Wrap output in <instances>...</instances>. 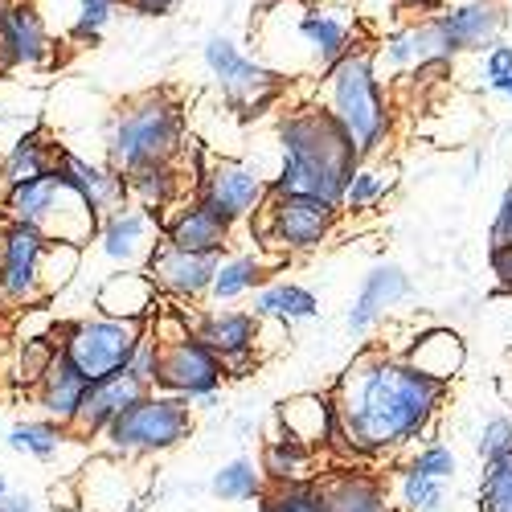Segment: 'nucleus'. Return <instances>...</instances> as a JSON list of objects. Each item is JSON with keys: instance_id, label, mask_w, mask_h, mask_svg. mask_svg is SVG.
<instances>
[{"instance_id": "obj_1", "label": "nucleus", "mask_w": 512, "mask_h": 512, "mask_svg": "<svg viewBox=\"0 0 512 512\" xmlns=\"http://www.w3.org/2000/svg\"><path fill=\"white\" fill-rule=\"evenodd\" d=\"M451 386L418 373L386 345L361 349L328 390L349 463H377L435 439Z\"/></svg>"}, {"instance_id": "obj_2", "label": "nucleus", "mask_w": 512, "mask_h": 512, "mask_svg": "<svg viewBox=\"0 0 512 512\" xmlns=\"http://www.w3.org/2000/svg\"><path fill=\"white\" fill-rule=\"evenodd\" d=\"M250 41L259 46L254 58L283 78H320L349 50H357L365 33L357 13L349 9H324L312 0H275L259 13V21H250Z\"/></svg>"}, {"instance_id": "obj_3", "label": "nucleus", "mask_w": 512, "mask_h": 512, "mask_svg": "<svg viewBox=\"0 0 512 512\" xmlns=\"http://www.w3.org/2000/svg\"><path fill=\"white\" fill-rule=\"evenodd\" d=\"M275 140L283 160H279V173L267 177V193H304L340 209L345 181L353 177L361 156L345 127L328 115V107L304 103L283 111L275 123Z\"/></svg>"}, {"instance_id": "obj_4", "label": "nucleus", "mask_w": 512, "mask_h": 512, "mask_svg": "<svg viewBox=\"0 0 512 512\" xmlns=\"http://www.w3.org/2000/svg\"><path fill=\"white\" fill-rule=\"evenodd\" d=\"M320 107L345 127L361 160L386 156V144L394 136V103L381 82V70L373 62V46L361 41L336 66H328L320 78Z\"/></svg>"}, {"instance_id": "obj_5", "label": "nucleus", "mask_w": 512, "mask_h": 512, "mask_svg": "<svg viewBox=\"0 0 512 512\" xmlns=\"http://www.w3.org/2000/svg\"><path fill=\"white\" fill-rule=\"evenodd\" d=\"M185 144V107L173 91H140L123 99L111 119L103 152L115 173H136L148 164H168L181 156Z\"/></svg>"}, {"instance_id": "obj_6", "label": "nucleus", "mask_w": 512, "mask_h": 512, "mask_svg": "<svg viewBox=\"0 0 512 512\" xmlns=\"http://www.w3.org/2000/svg\"><path fill=\"white\" fill-rule=\"evenodd\" d=\"M0 209H5V222H25L50 242H70L82 250L95 242V230H99V213L91 209V201L74 185H66L58 173H46L25 185H9Z\"/></svg>"}, {"instance_id": "obj_7", "label": "nucleus", "mask_w": 512, "mask_h": 512, "mask_svg": "<svg viewBox=\"0 0 512 512\" xmlns=\"http://www.w3.org/2000/svg\"><path fill=\"white\" fill-rule=\"evenodd\" d=\"M193 426H197V418H193V402L189 398L148 390V394H140L132 406H127L99 439H103V447L111 455L156 459V455L177 451L193 435Z\"/></svg>"}, {"instance_id": "obj_8", "label": "nucleus", "mask_w": 512, "mask_h": 512, "mask_svg": "<svg viewBox=\"0 0 512 512\" xmlns=\"http://www.w3.org/2000/svg\"><path fill=\"white\" fill-rule=\"evenodd\" d=\"M201 58H205L209 78L218 82L226 111H234L238 119H259V115H267V111L283 99L287 82H291V78H283L279 70H271L267 62H259L254 54H246L242 46H234V41L222 37V33H209V37H205Z\"/></svg>"}, {"instance_id": "obj_9", "label": "nucleus", "mask_w": 512, "mask_h": 512, "mask_svg": "<svg viewBox=\"0 0 512 512\" xmlns=\"http://www.w3.org/2000/svg\"><path fill=\"white\" fill-rule=\"evenodd\" d=\"M340 226V209L304 197V193H267V201L250 213V230L259 238V250L279 254H308L320 250Z\"/></svg>"}, {"instance_id": "obj_10", "label": "nucleus", "mask_w": 512, "mask_h": 512, "mask_svg": "<svg viewBox=\"0 0 512 512\" xmlns=\"http://www.w3.org/2000/svg\"><path fill=\"white\" fill-rule=\"evenodd\" d=\"M50 336L82 377L99 381V377H111V373L127 369V361H132L140 336H144V324L91 312V316H78V320H66L58 328H50Z\"/></svg>"}, {"instance_id": "obj_11", "label": "nucleus", "mask_w": 512, "mask_h": 512, "mask_svg": "<svg viewBox=\"0 0 512 512\" xmlns=\"http://www.w3.org/2000/svg\"><path fill=\"white\" fill-rule=\"evenodd\" d=\"M144 459H123L111 451L91 455L70 476L78 492V508L87 512H144L148 508V476H140Z\"/></svg>"}, {"instance_id": "obj_12", "label": "nucleus", "mask_w": 512, "mask_h": 512, "mask_svg": "<svg viewBox=\"0 0 512 512\" xmlns=\"http://www.w3.org/2000/svg\"><path fill=\"white\" fill-rule=\"evenodd\" d=\"M189 332L222 361L226 377H250L259 365L263 345V320L242 308H213L201 316H189Z\"/></svg>"}, {"instance_id": "obj_13", "label": "nucleus", "mask_w": 512, "mask_h": 512, "mask_svg": "<svg viewBox=\"0 0 512 512\" xmlns=\"http://www.w3.org/2000/svg\"><path fill=\"white\" fill-rule=\"evenodd\" d=\"M46 246H50V238L25 222L0 226V304H9V308L46 304V291H41V259H46Z\"/></svg>"}, {"instance_id": "obj_14", "label": "nucleus", "mask_w": 512, "mask_h": 512, "mask_svg": "<svg viewBox=\"0 0 512 512\" xmlns=\"http://www.w3.org/2000/svg\"><path fill=\"white\" fill-rule=\"evenodd\" d=\"M193 197H201L205 205H213L222 218H230L238 226V222H250V213L267 201V177H263V168L250 160L209 156L201 177L193 181Z\"/></svg>"}, {"instance_id": "obj_15", "label": "nucleus", "mask_w": 512, "mask_h": 512, "mask_svg": "<svg viewBox=\"0 0 512 512\" xmlns=\"http://www.w3.org/2000/svg\"><path fill=\"white\" fill-rule=\"evenodd\" d=\"M58 41L33 0H5L0 9V74L54 66Z\"/></svg>"}, {"instance_id": "obj_16", "label": "nucleus", "mask_w": 512, "mask_h": 512, "mask_svg": "<svg viewBox=\"0 0 512 512\" xmlns=\"http://www.w3.org/2000/svg\"><path fill=\"white\" fill-rule=\"evenodd\" d=\"M222 381H226L222 361L213 357L193 332L156 345V390L193 402L201 394L222 390Z\"/></svg>"}, {"instance_id": "obj_17", "label": "nucleus", "mask_w": 512, "mask_h": 512, "mask_svg": "<svg viewBox=\"0 0 512 512\" xmlns=\"http://www.w3.org/2000/svg\"><path fill=\"white\" fill-rule=\"evenodd\" d=\"M160 218L164 213H152V209H140L132 201H123L115 209H107L99 218V230H95V246L103 259L119 271V267H144L148 254L156 250V242L164 238L160 234Z\"/></svg>"}, {"instance_id": "obj_18", "label": "nucleus", "mask_w": 512, "mask_h": 512, "mask_svg": "<svg viewBox=\"0 0 512 512\" xmlns=\"http://www.w3.org/2000/svg\"><path fill=\"white\" fill-rule=\"evenodd\" d=\"M222 254H197V250H181L173 242H156V250L148 254V279L156 283L160 300H173V304H201L209 300V283L213 271H218Z\"/></svg>"}, {"instance_id": "obj_19", "label": "nucleus", "mask_w": 512, "mask_h": 512, "mask_svg": "<svg viewBox=\"0 0 512 512\" xmlns=\"http://www.w3.org/2000/svg\"><path fill=\"white\" fill-rule=\"evenodd\" d=\"M140 394H148V386L140 377H132L127 369H119V373H111V377H99V381H91L87 386V394H82V402H78V410H74V418H70V439H82V443H95L107 426L132 406Z\"/></svg>"}, {"instance_id": "obj_20", "label": "nucleus", "mask_w": 512, "mask_h": 512, "mask_svg": "<svg viewBox=\"0 0 512 512\" xmlns=\"http://www.w3.org/2000/svg\"><path fill=\"white\" fill-rule=\"evenodd\" d=\"M160 234L164 242H173L181 250H197V254H226L234 242V222L222 218L213 205H205L201 197L177 201L173 213L160 218Z\"/></svg>"}, {"instance_id": "obj_21", "label": "nucleus", "mask_w": 512, "mask_h": 512, "mask_svg": "<svg viewBox=\"0 0 512 512\" xmlns=\"http://www.w3.org/2000/svg\"><path fill=\"white\" fill-rule=\"evenodd\" d=\"M455 54H488L508 29V0H467V5L435 13Z\"/></svg>"}, {"instance_id": "obj_22", "label": "nucleus", "mask_w": 512, "mask_h": 512, "mask_svg": "<svg viewBox=\"0 0 512 512\" xmlns=\"http://www.w3.org/2000/svg\"><path fill=\"white\" fill-rule=\"evenodd\" d=\"M275 422L279 431L308 443L312 451H328L336 459H345V443H340V426H336V410L328 394H295L287 402L275 406Z\"/></svg>"}, {"instance_id": "obj_23", "label": "nucleus", "mask_w": 512, "mask_h": 512, "mask_svg": "<svg viewBox=\"0 0 512 512\" xmlns=\"http://www.w3.org/2000/svg\"><path fill=\"white\" fill-rule=\"evenodd\" d=\"M91 304H95L99 316L148 324L164 300H160V291H156V283L148 279L144 267H119V271L103 275V283L95 287V300Z\"/></svg>"}, {"instance_id": "obj_24", "label": "nucleus", "mask_w": 512, "mask_h": 512, "mask_svg": "<svg viewBox=\"0 0 512 512\" xmlns=\"http://www.w3.org/2000/svg\"><path fill=\"white\" fill-rule=\"evenodd\" d=\"M410 291H414V283H410L406 267H398V263H377V267L361 279V291H357V300H353V308H349V316H345L349 332H353V336L373 332L390 308H398V304L410 300Z\"/></svg>"}, {"instance_id": "obj_25", "label": "nucleus", "mask_w": 512, "mask_h": 512, "mask_svg": "<svg viewBox=\"0 0 512 512\" xmlns=\"http://www.w3.org/2000/svg\"><path fill=\"white\" fill-rule=\"evenodd\" d=\"M320 492L328 512H394L390 484L369 467L340 463L332 472H320Z\"/></svg>"}, {"instance_id": "obj_26", "label": "nucleus", "mask_w": 512, "mask_h": 512, "mask_svg": "<svg viewBox=\"0 0 512 512\" xmlns=\"http://www.w3.org/2000/svg\"><path fill=\"white\" fill-rule=\"evenodd\" d=\"M54 173H58L66 185H74L82 197H87L99 218H103L107 209H115V205H123V201H127V181H123V173H115V168H111L107 160H103V164H95V160L78 156V152H70V148H58Z\"/></svg>"}, {"instance_id": "obj_27", "label": "nucleus", "mask_w": 512, "mask_h": 512, "mask_svg": "<svg viewBox=\"0 0 512 512\" xmlns=\"http://www.w3.org/2000/svg\"><path fill=\"white\" fill-rule=\"evenodd\" d=\"M87 386H91V381L70 365V357L62 349H54L50 365L41 369V377L33 381L29 390H33V402L41 406V418H50L58 426H70V418H74L82 394H87Z\"/></svg>"}, {"instance_id": "obj_28", "label": "nucleus", "mask_w": 512, "mask_h": 512, "mask_svg": "<svg viewBox=\"0 0 512 512\" xmlns=\"http://www.w3.org/2000/svg\"><path fill=\"white\" fill-rule=\"evenodd\" d=\"M402 357H406L418 373H426V377L443 381V386H451V381L463 373V365H467V340H463L455 328L431 324V328H422V332L410 340Z\"/></svg>"}, {"instance_id": "obj_29", "label": "nucleus", "mask_w": 512, "mask_h": 512, "mask_svg": "<svg viewBox=\"0 0 512 512\" xmlns=\"http://www.w3.org/2000/svg\"><path fill=\"white\" fill-rule=\"evenodd\" d=\"M58 148L41 127H25L21 136L9 140L5 156H0V189L9 185H25V181H37L54 173V160H58Z\"/></svg>"}, {"instance_id": "obj_30", "label": "nucleus", "mask_w": 512, "mask_h": 512, "mask_svg": "<svg viewBox=\"0 0 512 512\" xmlns=\"http://www.w3.org/2000/svg\"><path fill=\"white\" fill-rule=\"evenodd\" d=\"M250 312L259 320H275V324H304L320 316V295L308 291L304 283H291V279H271L263 287L250 291Z\"/></svg>"}, {"instance_id": "obj_31", "label": "nucleus", "mask_w": 512, "mask_h": 512, "mask_svg": "<svg viewBox=\"0 0 512 512\" xmlns=\"http://www.w3.org/2000/svg\"><path fill=\"white\" fill-rule=\"evenodd\" d=\"M320 451H312L308 443L291 439L283 431L263 439V455H259V472L267 484H308L320 480Z\"/></svg>"}, {"instance_id": "obj_32", "label": "nucleus", "mask_w": 512, "mask_h": 512, "mask_svg": "<svg viewBox=\"0 0 512 512\" xmlns=\"http://www.w3.org/2000/svg\"><path fill=\"white\" fill-rule=\"evenodd\" d=\"M123 181H127V201L140 209H152V213H164L177 201H185V173L177 160L136 168V173H127Z\"/></svg>"}, {"instance_id": "obj_33", "label": "nucleus", "mask_w": 512, "mask_h": 512, "mask_svg": "<svg viewBox=\"0 0 512 512\" xmlns=\"http://www.w3.org/2000/svg\"><path fill=\"white\" fill-rule=\"evenodd\" d=\"M271 263H267V250H250V254H222L218 259V271H213V283H209V300L213 304H230V300H242L254 287H263Z\"/></svg>"}, {"instance_id": "obj_34", "label": "nucleus", "mask_w": 512, "mask_h": 512, "mask_svg": "<svg viewBox=\"0 0 512 512\" xmlns=\"http://www.w3.org/2000/svg\"><path fill=\"white\" fill-rule=\"evenodd\" d=\"M398 189V164H386V160H361L353 168V177L345 181V197H340V213H369L386 201L390 193Z\"/></svg>"}, {"instance_id": "obj_35", "label": "nucleus", "mask_w": 512, "mask_h": 512, "mask_svg": "<svg viewBox=\"0 0 512 512\" xmlns=\"http://www.w3.org/2000/svg\"><path fill=\"white\" fill-rule=\"evenodd\" d=\"M0 443H5L9 451H17V455L37 459V463H54L66 451L70 431H66V426H58V422H50V418H21V422L9 426Z\"/></svg>"}, {"instance_id": "obj_36", "label": "nucleus", "mask_w": 512, "mask_h": 512, "mask_svg": "<svg viewBox=\"0 0 512 512\" xmlns=\"http://www.w3.org/2000/svg\"><path fill=\"white\" fill-rule=\"evenodd\" d=\"M263 488H267V480H263V472H259V463L246 459V455H238V459L222 463L218 472H213V480H209L213 500H222V504H246V500H259V496H263Z\"/></svg>"}, {"instance_id": "obj_37", "label": "nucleus", "mask_w": 512, "mask_h": 512, "mask_svg": "<svg viewBox=\"0 0 512 512\" xmlns=\"http://www.w3.org/2000/svg\"><path fill=\"white\" fill-rule=\"evenodd\" d=\"M398 504L402 512H447L451 508V492L447 480L435 476H422L414 467H398Z\"/></svg>"}, {"instance_id": "obj_38", "label": "nucleus", "mask_w": 512, "mask_h": 512, "mask_svg": "<svg viewBox=\"0 0 512 512\" xmlns=\"http://www.w3.org/2000/svg\"><path fill=\"white\" fill-rule=\"evenodd\" d=\"M254 504H259V512H328L320 480H308V484H267L263 496Z\"/></svg>"}, {"instance_id": "obj_39", "label": "nucleus", "mask_w": 512, "mask_h": 512, "mask_svg": "<svg viewBox=\"0 0 512 512\" xmlns=\"http://www.w3.org/2000/svg\"><path fill=\"white\" fill-rule=\"evenodd\" d=\"M82 259H87L82 246H70V242L46 246V259H41V291H46V300H54L58 291H66L74 283V275L82 271Z\"/></svg>"}, {"instance_id": "obj_40", "label": "nucleus", "mask_w": 512, "mask_h": 512, "mask_svg": "<svg viewBox=\"0 0 512 512\" xmlns=\"http://www.w3.org/2000/svg\"><path fill=\"white\" fill-rule=\"evenodd\" d=\"M480 512H512V451L484 459V472H480Z\"/></svg>"}, {"instance_id": "obj_41", "label": "nucleus", "mask_w": 512, "mask_h": 512, "mask_svg": "<svg viewBox=\"0 0 512 512\" xmlns=\"http://www.w3.org/2000/svg\"><path fill=\"white\" fill-rule=\"evenodd\" d=\"M115 9H119V0H78V17L70 25L74 46H99V37L107 33Z\"/></svg>"}, {"instance_id": "obj_42", "label": "nucleus", "mask_w": 512, "mask_h": 512, "mask_svg": "<svg viewBox=\"0 0 512 512\" xmlns=\"http://www.w3.org/2000/svg\"><path fill=\"white\" fill-rule=\"evenodd\" d=\"M54 336L50 332H41V336H25L21 340V349H17V381H25V386H33V381L41 377V369L50 365L54 357Z\"/></svg>"}, {"instance_id": "obj_43", "label": "nucleus", "mask_w": 512, "mask_h": 512, "mask_svg": "<svg viewBox=\"0 0 512 512\" xmlns=\"http://www.w3.org/2000/svg\"><path fill=\"white\" fill-rule=\"evenodd\" d=\"M406 467H414V472H422V476H435V480H451V476L459 472V459H455V451H451L447 443L431 439V443H422V447L406 459Z\"/></svg>"}, {"instance_id": "obj_44", "label": "nucleus", "mask_w": 512, "mask_h": 512, "mask_svg": "<svg viewBox=\"0 0 512 512\" xmlns=\"http://www.w3.org/2000/svg\"><path fill=\"white\" fill-rule=\"evenodd\" d=\"M476 451H480V459H492V455L512 451V418H508V414H496V418H488V422L480 426Z\"/></svg>"}, {"instance_id": "obj_45", "label": "nucleus", "mask_w": 512, "mask_h": 512, "mask_svg": "<svg viewBox=\"0 0 512 512\" xmlns=\"http://www.w3.org/2000/svg\"><path fill=\"white\" fill-rule=\"evenodd\" d=\"M508 74H512V46L508 41H496V46L484 54V78H488V87L496 91Z\"/></svg>"}, {"instance_id": "obj_46", "label": "nucleus", "mask_w": 512, "mask_h": 512, "mask_svg": "<svg viewBox=\"0 0 512 512\" xmlns=\"http://www.w3.org/2000/svg\"><path fill=\"white\" fill-rule=\"evenodd\" d=\"M488 267L496 275V287L512 291V242H492L488 246Z\"/></svg>"}, {"instance_id": "obj_47", "label": "nucleus", "mask_w": 512, "mask_h": 512, "mask_svg": "<svg viewBox=\"0 0 512 512\" xmlns=\"http://www.w3.org/2000/svg\"><path fill=\"white\" fill-rule=\"evenodd\" d=\"M492 242H512V185L504 189V197L496 205V218H492V230H488V246Z\"/></svg>"}, {"instance_id": "obj_48", "label": "nucleus", "mask_w": 512, "mask_h": 512, "mask_svg": "<svg viewBox=\"0 0 512 512\" xmlns=\"http://www.w3.org/2000/svg\"><path fill=\"white\" fill-rule=\"evenodd\" d=\"M119 5L136 17H168L173 9H181L185 0H119Z\"/></svg>"}, {"instance_id": "obj_49", "label": "nucleus", "mask_w": 512, "mask_h": 512, "mask_svg": "<svg viewBox=\"0 0 512 512\" xmlns=\"http://www.w3.org/2000/svg\"><path fill=\"white\" fill-rule=\"evenodd\" d=\"M0 512H37V500L29 492H0Z\"/></svg>"}, {"instance_id": "obj_50", "label": "nucleus", "mask_w": 512, "mask_h": 512, "mask_svg": "<svg viewBox=\"0 0 512 512\" xmlns=\"http://www.w3.org/2000/svg\"><path fill=\"white\" fill-rule=\"evenodd\" d=\"M496 91H500V95H508V99H512V74H508V78H504V82H500V87H496Z\"/></svg>"}, {"instance_id": "obj_51", "label": "nucleus", "mask_w": 512, "mask_h": 512, "mask_svg": "<svg viewBox=\"0 0 512 512\" xmlns=\"http://www.w3.org/2000/svg\"><path fill=\"white\" fill-rule=\"evenodd\" d=\"M0 492H9V480H5V472H0Z\"/></svg>"}, {"instance_id": "obj_52", "label": "nucleus", "mask_w": 512, "mask_h": 512, "mask_svg": "<svg viewBox=\"0 0 512 512\" xmlns=\"http://www.w3.org/2000/svg\"><path fill=\"white\" fill-rule=\"evenodd\" d=\"M0 9H5V0H0Z\"/></svg>"}]
</instances>
